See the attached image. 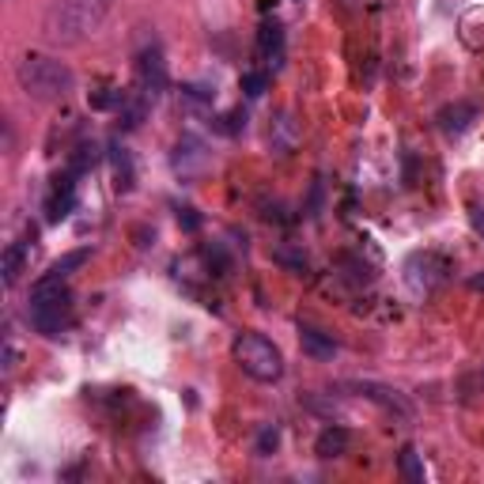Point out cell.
<instances>
[{"label": "cell", "instance_id": "8992f818", "mask_svg": "<svg viewBox=\"0 0 484 484\" xmlns=\"http://www.w3.org/2000/svg\"><path fill=\"white\" fill-rule=\"evenodd\" d=\"M136 80H140V92H145L152 102L167 92V61H163V49L148 46L136 61Z\"/></svg>", "mask_w": 484, "mask_h": 484}, {"label": "cell", "instance_id": "d6986e66", "mask_svg": "<svg viewBox=\"0 0 484 484\" xmlns=\"http://www.w3.org/2000/svg\"><path fill=\"white\" fill-rule=\"evenodd\" d=\"M95 163H99V148L95 145H80L73 152V163H68V167H73V174H84V171H92Z\"/></svg>", "mask_w": 484, "mask_h": 484}, {"label": "cell", "instance_id": "7c38bea8", "mask_svg": "<svg viewBox=\"0 0 484 484\" xmlns=\"http://www.w3.org/2000/svg\"><path fill=\"white\" fill-rule=\"evenodd\" d=\"M473 121H477V106L473 102H454V106H443L439 110V129L451 133V136L465 133Z\"/></svg>", "mask_w": 484, "mask_h": 484}, {"label": "cell", "instance_id": "ba28073f", "mask_svg": "<svg viewBox=\"0 0 484 484\" xmlns=\"http://www.w3.org/2000/svg\"><path fill=\"white\" fill-rule=\"evenodd\" d=\"M348 446H352L348 427L330 424V427H321V432H318V439H314V454H318L321 462H333V458H345V454H348Z\"/></svg>", "mask_w": 484, "mask_h": 484}, {"label": "cell", "instance_id": "e0dca14e", "mask_svg": "<svg viewBox=\"0 0 484 484\" xmlns=\"http://www.w3.org/2000/svg\"><path fill=\"white\" fill-rule=\"evenodd\" d=\"M268 87V68H250V73H242V92L246 99H261Z\"/></svg>", "mask_w": 484, "mask_h": 484}, {"label": "cell", "instance_id": "5bb4252c", "mask_svg": "<svg viewBox=\"0 0 484 484\" xmlns=\"http://www.w3.org/2000/svg\"><path fill=\"white\" fill-rule=\"evenodd\" d=\"M110 163H114V186L121 193H129L133 182H136V174H133V155L125 152L121 145H110Z\"/></svg>", "mask_w": 484, "mask_h": 484}, {"label": "cell", "instance_id": "8fae6325", "mask_svg": "<svg viewBox=\"0 0 484 484\" xmlns=\"http://www.w3.org/2000/svg\"><path fill=\"white\" fill-rule=\"evenodd\" d=\"M73 205H76V182H73V178H61V182L53 186L49 201H46V220H49V224L65 220L68 212H73Z\"/></svg>", "mask_w": 484, "mask_h": 484}, {"label": "cell", "instance_id": "6da1fadb", "mask_svg": "<svg viewBox=\"0 0 484 484\" xmlns=\"http://www.w3.org/2000/svg\"><path fill=\"white\" fill-rule=\"evenodd\" d=\"M110 0H53L46 15V39L57 46H76L102 27Z\"/></svg>", "mask_w": 484, "mask_h": 484}, {"label": "cell", "instance_id": "52a82bcc", "mask_svg": "<svg viewBox=\"0 0 484 484\" xmlns=\"http://www.w3.org/2000/svg\"><path fill=\"white\" fill-rule=\"evenodd\" d=\"M208 167V152L205 145L197 136H186V140H178V148H174V171L182 174V178H193V174H201Z\"/></svg>", "mask_w": 484, "mask_h": 484}, {"label": "cell", "instance_id": "7402d4cb", "mask_svg": "<svg viewBox=\"0 0 484 484\" xmlns=\"http://www.w3.org/2000/svg\"><path fill=\"white\" fill-rule=\"evenodd\" d=\"M212 95H216V92H212V87H201V84L186 87V99H193V102H212Z\"/></svg>", "mask_w": 484, "mask_h": 484}, {"label": "cell", "instance_id": "9a60e30c", "mask_svg": "<svg viewBox=\"0 0 484 484\" xmlns=\"http://www.w3.org/2000/svg\"><path fill=\"white\" fill-rule=\"evenodd\" d=\"M27 242H12L8 250H4V261H0V273H4V284L12 288L15 280H20V273L27 268Z\"/></svg>", "mask_w": 484, "mask_h": 484}, {"label": "cell", "instance_id": "277c9868", "mask_svg": "<svg viewBox=\"0 0 484 484\" xmlns=\"http://www.w3.org/2000/svg\"><path fill=\"white\" fill-rule=\"evenodd\" d=\"M231 352H235V364H239L254 383H277L280 374H284V356H280V348H277L268 337H261V333H242Z\"/></svg>", "mask_w": 484, "mask_h": 484}, {"label": "cell", "instance_id": "cb8c5ba5", "mask_svg": "<svg viewBox=\"0 0 484 484\" xmlns=\"http://www.w3.org/2000/svg\"><path fill=\"white\" fill-rule=\"evenodd\" d=\"M178 224H182L186 231H197V227H201V216H197L193 208H182V212H178Z\"/></svg>", "mask_w": 484, "mask_h": 484}, {"label": "cell", "instance_id": "d4e9b609", "mask_svg": "<svg viewBox=\"0 0 484 484\" xmlns=\"http://www.w3.org/2000/svg\"><path fill=\"white\" fill-rule=\"evenodd\" d=\"M473 288H477V292H484V277H473Z\"/></svg>", "mask_w": 484, "mask_h": 484}, {"label": "cell", "instance_id": "44dd1931", "mask_svg": "<svg viewBox=\"0 0 484 484\" xmlns=\"http://www.w3.org/2000/svg\"><path fill=\"white\" fill-rule=\"evenodd\" d=\"M277 443H280V432L277 427H265L261 439H258V454H268V451H277Z\"/></svg>", "mask_w": 484, "mask_h": 484}, {"label": "cell", "instance_id": "30bf717a", "mask_svg": "<svg viewBox=\"0 0 484 484\" xmlns=\"http://www.w3.org/2000/svg\"><path fill=\"white\" fill-rule=\"evenodd\" d=\"M299 340H303V352H307L311 360H333V356H337L333 333L318 330V326H299Z\"/></svg>", "mask_w": 484, "mask_h": 484}, {"label": "cell", "instance_id": "9c48e42d", "mask_svg": "<svg viewBox=\"0 0 484 484\" xmlns=\"http://www.w3.org/2000/svg\"><path fill=\"white\" fill-rule=\"evenodd\" d=\"M258 57L265 61V68H280V61H284V27L277 20L261 23V31H258Z\"/></svg>", "mask_w": 484, "mask_h": 484}, {"label": "cell", "instance_id": "ffe728a7", "mask_svg": "<svg viewBox=\"0 0 484 484\" xmlns=\"http://www.w3.org/2000/svg\"><path fill=\"white\" fill-rule=\"evenodd\" d=\"M84 261H87V250H76V254H68V258H61V261H53V265H49V273L68 280V277H73V268H80Z\"/></svg>", "mask_w": 484, "mask_h": 484}, {"label": "cell", "instance_id": "7a4b0ae2", "mask_svg": "<svg viewBox=\"0 0 484 484\" xmlns=\"http://www.w3.org/2000/svg\"><path fill=\"white\" fill-rule=\"evenodd\" d=\"M15 80H20V87L34 102H61L76 87L73 68L57 57H46V53H27L20 68H15Z\"/></svg>", "mask_w": 484, "mask_h": 484}, {"label": "cell", "instance_id": "3957f363", "mask_svg": "<svg viewBox=\"0 0 484 484\" xmlns=\"http://www.w3.org/2000/svg\"><path fill=\"white\" fill-rule=\"evenodd\" d=\"M31 326L42 337H61L73 326V292H68L65 277L46 273L42 280H34L31 288Z\"/></svg>", "mask_w": 484, "mask_h": 484}, {"label": "cell", "instance_id": "603a6c76", "mask_svg": "<svg viewBox=\"0 0 484 484\" xmlns=\"http://www.w3.org/2000/svg\"><path fill=\"white\" fill-rule=\"evenodd\" d=\"M277 261H284V265H292V268H307V258L303 254H292V250H277Z\"/></svg>", "mask_w": 484, "mask_h": 484}, {"label": "cell", "instance_id": "4fadbf2b", "mask_svg": "<svg viewBox=\"0 0 484 484\" xmlns=\"http://www.w3.org/2000/svg\"><path fill=\"white\" fill-rule=\"evenodd\" d=\"M356 390H360L364 398L379 401L386 412H398L401 420H409V405H405V398H401L398 390H386V386H374V383H356Z\"/></svg>", "mask_w": 484, "mask_h": 484}, {"label": "cell", "instance_id": "5b68a950", "mask_svg": "<svg viewBox=\"0 0 484 484\" xmlns=\"http://www.w3.org/2000/svg\"><path fill=\"white\" fill-rule=\"evenodd\" d=\"M446 268L451 265H446L439 254H412L409 265H405V280H409L412 292H432L446 280Z\"/></svg>", "mask_w": 484, "mask_h": 484}, {"label": "cell", "instance_id": "ac0fdd59", "mask_svg": "<svg viewBox=\"0 0 484 484\" xmlns=\"http://www.w3.org/2000/svg\"><path fill=\"white\" fill-rule=\"evenodd\" d=\"M401 477H405V480H412V484H420V480H424L420 454L412 451V446H405V451H401Z\"/></svg>", "mask_w": 484, "mask_h": 484}, {"label": "cell", "instance_id": "2e32d148", "mask_svg": "<svg viewBox=\"0 0 484 484\" xmlns=\"http://www.w3.org/2000/svg\"><path fill=\"white\" fill-rule=\"evenodd\" d=\"M462 42L470 49H484V8L462 15Z\"/></svg>", "mask_w": 484, "mask_h": 484}]
</instances>
